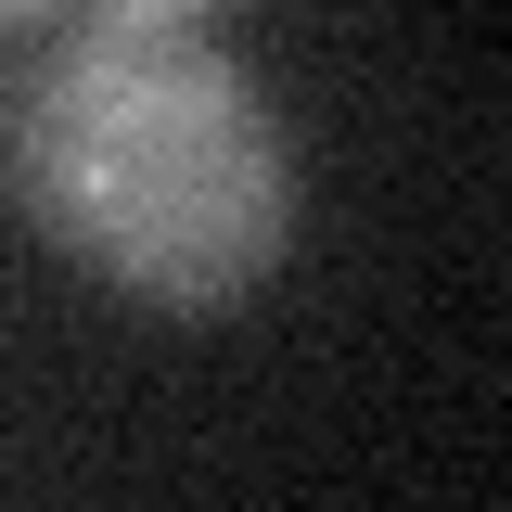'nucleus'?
<instances>
[{"instance_id":"obj_1","label":"nucleus","mask_w":512,"mask_h":512,"mask_svg":"<svg viewBox=\"0 0 512 512\" xmlns=\"http://www.w3.org/2000/svg\"><path fill=\"white\" fill-rule=\"evenodd\" d=\"M26 218L167 320L256 295L295 244V128L205 26L90 13L13 90Z\"/></svg>"},{"instance_id":"obj_2","label":"nucleus","mask_w":512,"mask_h":512,"mask_svg":"<svg viewBox=\"0 0 512 512\" xmlns=\"http://www.w3.org/2000/svg\"><path fill=\"white\" fill-rule=\"evenodd\" d=\"M103 13H167V26H192L205 0H103Z\"/></svg>"},{"instance_id":"obj_3","label":"nucleus","mask_w":512,"mask_h":512,"mask_svg":"<svg viewBox=\"0 0 512 512\" xmlns=\"http://www.w3.org/2000/svg\"><path fill=\"white\" fill-rule=\"evenodd\" d=\"M39 13H52V0H0V26H39Z\"/></svg>"}]
</instances>
